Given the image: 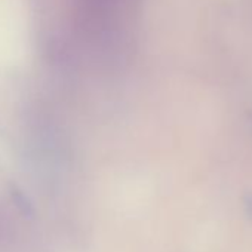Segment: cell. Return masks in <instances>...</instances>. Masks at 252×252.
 I'll use <instances>...</instances> for the list:
<instances>
[{"mask_svg": "<svg viewBox=\"0 0 252 252\" xmlns=\"http://www.w3.org/2000/svg\"><path fill=\"white\" fill-rule=\"evenodd\" d=\"M92 8L96 11H99V14L102 15H114L116 20H119V12L122 14V11L126 8L129 0H89Z\"/></svg>", "mask_w": 252, "mask_h": 252, "instance_id": "obj_1", "label": "cell"}]
</instances>
